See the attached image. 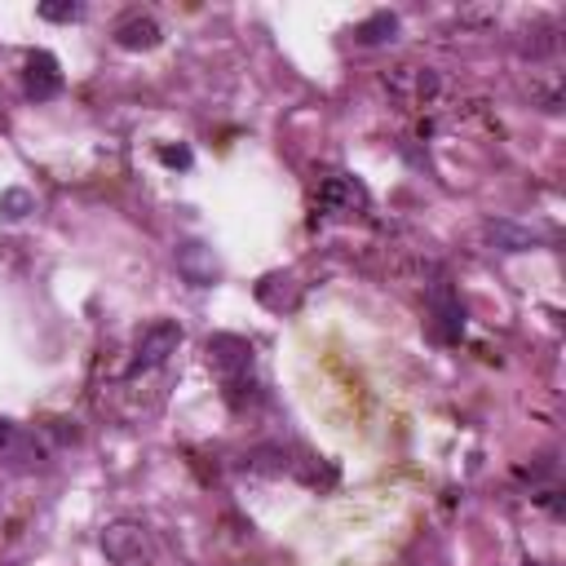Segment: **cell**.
I'll list each match as a JSON object with an SVG mask.
<instances>
[{
    "mask_svg": "<svg viewBox=\"0 0 566 566\" xmlns=\"http://www.w3.org/2000/svg\"><path fill=\"white\" fill-rule=\"evenodd\" d=\"M35 212V195L27 186H9L0 195V221H27Z\"/></svg>",
    "mask_w": 566,
    "mask_h": 566,
    "instance_id": "7c38bea8",
    "label": "cell"
},
{
    "mask_svg": "<svg viewBox=\"0 0 566 566\" xmlns=\"http://www.w3.org/2000/svg\"><path fill=\"white\" fill-rule=\"evenodd\" d=\"M380 84L402 106H429L438 97V88H442L438 84V71H429V66H394V71H385Z\"/></svg>",
    "mask_w": 566,
    "mask_h": 566,
    "instance_id": "5b68a950",
    "label": "cell"
},
{
    "mask_svg": "<svg viewBox=\"0 0 566 566\" xmlns=\"http://www.w3.org/2000/svg\"><path fill=\"white\" fill-rule=\"evenodd\" d=\"M177 274L195 287H208L221 274V261L203 239H186V243H177Z\"/></svg>",
    "mask_w": 566,
    "mask_h": 566,
    "instance_id": "ba28073f",
    "label": "cell"
},
{
    "mask_svg": "<svg viewBox=\"0 0 566 566\" xmlns=\"http://www.w3.org/2000/svg\"><path fill=\"white\" fill-rule=\"evenodd\" d=\"M354 40H358V44H389V40H398V13L380 9V13L363 18V22L354 27Z\"/></svg>",
    "mask_w": 566,
    "mask_h": 566,
    "instance_id": "8fae6325",
    "label": "cell"
},
{
    "mask_svg": "<svg viewBox=\"0 0 566 566\" xmlns=\"http://www.w3.org/2000/svg\"><path fill=\"white\" fill-rule=\"evenodd\" d=\"M208 367L217 371V380H221V389H226V398L239 407V389H248L252 385V340H243V336H234V332H217V336H208Z\"/></svg>",
    "mask_w": 566,
    "mask_h": 566,
    "instance_id": "6da1fadb",
    "label": "cell"
},
{
    "mask_svg": "<svg viewBox=\"0 0 566 566\" xmlns=\"http://www.w3.org/2000/svg\"><path fill=\"white\" fill-rule=\"evenodd\" d=\"M97 544H102V553H106L111 566H142V562L150 557V535H146V526L133 522V517L106 522L102 535H97Z\"/></svg>",
    "mask_w": 566,
    "mask_h": 566,
    "instance_id": "3957f363",
    "label": "cell"
},
{
    "mask_svg": "<svg viewBox=\"0 0 566 566\" xmlns=\"http://www.w3.org/2000/svg\"><path fill=\"white\" fill-rule=\"evenodd\" d=\"M486 239H491L500 252H526L539 234L526 230V226H517V221H486Z\"/></svg>",
    "mask_w": 566,
    "mask_h": 566,
    "instance_id": "30bf717a",
    "label": "cell"
},
{
    "mask_svg": "<svg viewBox=\"0 0 566 566\" xmlns=\"http://www.w3.org/2000/svg\"><path fill=\"white\" fill-rule=\"evenodd\" d=\"M35 13H40L44 22H80V18H84V4H80V0H44Z\"/></svg>",
    "mask_w": 566,
    "mask_h": 566,
    "instance_id": "5bb4252c",
    "label": "cell"
},
{
    "mask_svg": "<svg viewBox=\"0 0 566 566\" xmlns=\"http://www.w3.org/2000/svg\"><path fill=\"white\" fill-rule=\"evenodd\" d=\"M35 451V442L22 433V424H13V420H0V460H22V455H31ZM40 455V451H35Z\"/></svg>",
    "mask_w": 566,
    "mask_h": 566,
    "instance_id": "4fadbf2b",
    "label": "cell"
},
{
    "mask_svg": "<svg viewBox=\"0 0 566 566\" xmlns=\"http://www.w3.org/2000/svg\"><path fill=\"white\" fill-rule=\"evenodd\" d=\"M159 164H168V168H190L195 155H190L186 146H159Z\"/></svg>",
    "mask_w": 566,
    "mask_h": 566,
    "instance_id": "9a60e30c",
    "label": "cell"
},
{
    "mask_svg": "<svg viewBox=\"0 0 566 566\" xmlns=\"http://www.w3.org/2000/svg\"><path fill=\"white\" fill-rule=\"evenodd\" d=\"M424 305H429V314H433V332H438V340L455 345V340L464 336V305H460L451 279H433L429 292H424Z\"/></svg>",
    "mask_w": 566,
    "mask_h": 566,
    "instance_id": "8992f818",
    "label": "cell"
},
{
    "mask_svg": "<svg viewBox=\"0 0 566 566\" xmlns=\"http://www.w3.org/2000/svg\"><path fill=\"white\" fill-rule=\"evenodd\" d=\"M181 340H186V332H181L177 318H155V323H146V327L137 332V340H133V371H155V367H164V363L181 349Z\"/></svg>",
    "mask_w": 566,
    "mask_h": 566,
    "instance_id": "7a4b0ae2",
    "label": "cell"
},
{
    "mask_svg": "<svg viewBox=\"0 0 566 566\" xmlns=\"http://www.w3.org/2000/svg\"><path fill=\"white\" fill-rule=\"evenodd\" d=\"M22 88L31 102H49L62 93V66L49 49H31L27 62H22Z\"/></svg>",
    "mask_w": 566,
    "mask_h": 566,
    "instance_id": "52a82bcc",
    "label": "cell"
},
{
    "mask_svg": "<svg viewBox=\"0 0 566 566\" xmlns=\"http://www.w3.org/2000/svg\"><path fill=\"white\" fill-rule=\"evenodd\" d=\"M115 44L128 49V53H142V49H155L164 40V27L155 22V13H142V9H128L119 22H115Z\"/></svg>",
    "mask_w": 566,
    "mask_h": 566,
    "instance_id": "9c48e42d",
    "label": "cell"
},
{
    "mask_svg": "<svg viewBox=\"0 0 566 566\" xmlns=\"http://www.w3.org/2000/svg\"><path fill=\"white\" fill-rule=\"evenodd\" d=\"M367 208V190L358 177L349 172H332L318 181V195H314V212L323 217H349V212H363Z\"/></svg>",
    "mask_w": 566,
    "mask_h": 566,
    "instance_id": "277c9868",
    "label": "cell"
}]
</instances>
